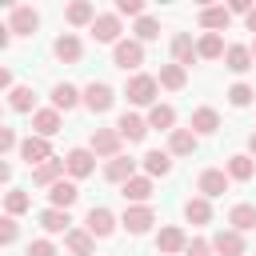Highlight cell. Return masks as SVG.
I'll list each match as a JSON object with an SVG mask.
<instances>
[{
  "label": "cell",
  "instance_id": "1",
  "mask_svg": "<svg viewBox=\"0 0 256 256\" xmlns=\"http://www.w3.org/2000/svg\"><path fill=\"white\" fill-rule=\"evenodd\" d=\"M156 88H160V80H156V76L136 72V76L128 80V88H124V96H128L132 104H140V108H144V104L152 108V104H156Z\"/></svg>",
  "mask_w": 256,
  "mask_h": 256
},
{
  "label": "cell",
  "instance_id": "2",
  "mask_svg": "<svg viewBox=\"0 0 256 256\" xmlns=\"http://www.w3.org/2000/svg\"><path fill=\"white\" fill-rule=\"evenodd\" d=\"M80 104L88 108V112H108L112 104H116V92H112V84H104V80H92L84 92H80Z\"/></svg>",
  "mask_w": 256,
  "mask_h": 256
},
{
  "label": "cell",
  "instance_id": "3",
  "mask_svg": "<svg viewBox=\"0 0 256 256\" xmlns=\"http://www.w3.org/2000/svg\"><path fill=\"white\" fill-rule=\"evenodd\" d=\"M152 224H156V212H152L148 204H128V208H124V216H120V228H124V232H132V236H144Z\"/></svg>",
  "mask_w": 256,
  "mask_h": 256
},
{
  "label": "cell",
  "instance_id": "4",
  "mask_svg": "<svg viewBox=\"0 0 256 256\" xmlns=\"http://www.w3.org/2000/svg\"><path fill=\"white\" fill-rule=\"evenodd\" d=\"M112 64L136 76V68L144 64V44H140V40H120V44L112 48Z\"/></svg>",
  "mask_w": 256,
  "mask_h": 256
},
{
  "label": "cell",
  "instance_id": "5",
  "mask_svg": "<svg viewBox=\"0 0 256 256\" xmlns=\"http://www.w3.org/2000/svg\"><path fill=\"white\" fill-rule=\"evenodd\" d=\"M36 28H40V12L28 8V4H16L12 16H8V32L12 36H36Z\"/></svg>",
  "mask_w": 256,
  "mask_h": 256
},
{
  "label": "cell",
  "instance_id": "6",
  "mask_svg": "<svg viewBox=\"0 0 256 256\" xmlns=\"http://www.w3.org/2000/svg\"><path fill=\"white\" fill-rule=\"evenodd\" d=\"M120 32H124V28H120V16H116V12H100V16L92 20V40H96V44H112V48H116V44H120Z\"/></svg>",
  "mask_w": 256,
  "mask_h": 256
},
{
  "label": "cell",
  "instance_id": "7",
  "mask_svg": "<svg viewBox=\"0 0 256 256\" xmlns=\"http://www.w3.org/2000/svg\"><path fill=\"white\" fill-rule=\"evenodd\" d=\"M20 160H24L28 168H40V164L52 160V144H48L44 136H24V140H20Z\"/></svg>",
  "mask_w": 256,
  "mask_h": 256
},
{
  "label": "cell",
  "instance_id": "8",
  "mask_svg": "<svg viewBox=\"0 0 256 256\" xmlns=\"http://www.w3.org/2000/svg\"><path fill=\"white\" fill-rule=\"evenodd\" d=\"M116 216L108 212V208H88V216H84V232L92 236V240H104V236H112L116 232Z\"/></svg>",
  "mask_w": 256,
  "mask_h": 256
},
{
  "label": "cell",
  "instance_id": "9",
  "mask_svg": "<svg viewBox=\"0 0 256 256\" xmlns=\"http://www.w3.org/2000/svg\"><path fill=\"white\" fill-rule=\"evenodd\" d=\"M88 148H92V156H108V160H116V156H120V132H116V128H92Z\"/></svg>",
  "mask_w": 256,
  "mask_h": 256
},
{
  "label": "cell",
  "instance_id": "10",
  "mask_svg": "<svg viewBox=\"0 0 256 256\" xmlns=\"http://www.w3.org/2000/svg\"><path fill=\"white\" fill-rule=\"evenodd\" d=\"M64 172L76 176V180L92 176V172H96V156H92V148H72V152L64 156Z\"/></svg>",
  "mask_w": 256,
  "mask_h": 256
},
{
  "label": "cell",
  "instance_id": "11",
  "mask_svg": "<svg viewBox=\"0 0 256 256\" xmlns=\"http://www.w3.org/2000/svg\"><path fill=\"white\" fill-rule=\"evenodd\" d=\"M196 188H200V196H204V200L224 196V192H228V172H224V168H204V172H200V180H196Z\"/></svg>",
  "mask_w": 256,
  "mask_h": 256
},
{
  "label": "cell",
  "instance_id": "12",
  "mask_svg": "<svg viewBox=\"0 0 256 256\" xmlns=\"http://www.w3.org/2000/svg\"><path fill=\"white\" fill-rule=\"evenodd\" d=\"M184 244H188V236L176 224H168V228L156 232V256H176V252H184Z\"/></svg>",
  "mask_w": 256,
  "mask_h": 256
},
{
  "label": "cell",
  "instance_id": "13",
  "mask_svg": "<svg viewBox=\"0 0 256 256\" xmlns=\"http://www.w3.org/2000/svg\"><path fill=\"white\" fill-rule=\"evenodd\" d=\"M116 132H120V140L140 144V140L148 136V120H144V116H136V112H124V116L116 120Z\"/></svg>",
  "mask_w": 256,
  "mask_h": 256
},
{
  "label": "cell",
  "instance_id": "14",
  "mask_svg": "<svg viewBox=\"0 0 256 256\" xmlns=\"http://www.w3.org/2000/svg\"><path fill=\"white\" fill-rule=\"evenodd\" d=\"M212 252L216 256H244V236L236 228H220L212 236Z\"/></svg>",
  "mask_w": 256,
  "mask_h": 256
},
{
  "label": "cell",
  "instance_id": "15",
  "mask_svg": "<svg viewBox=\"0 0 256 256\" xmlns=\"http://www.w3.org/2000/svg\"><path fill=\"white\" fill-rule=\"evenodd\" d=\"M228 24H232V12L224 4H204L200 8V28L204 32H224Z\"/></svg>",
  "mask_w": 256,
  "mask_h": 256
},
{
  "label": "cell",
  "instance_id": "16",
  "mask_svg": "<svg viewBox=\"0 0 256 256\" xmlns=\"http://www.w3.org/2000/svg\"><path fill=\"white\" fill-rule=\"evenodd\" d=\"M52 52H56V60H64V64H76V60L84 56V44H80L76 32H60L56 44H52Z\"/></svg>",
  "mask_w": 256,
  "mask_h": 256
},
{
  "label": "cell",
  "instance_id": "17",
  "mask_svg": "<svg viewBox=\"0 0 256 256\" xmlns=\"http://www.w3.org/2000/svg\"><path fill=\"white\" fill-rule=\"evenodd\" d=\"M196 144H200V136L192 128H172L168 132V156H192Z\"/></svg>",
  "mask_w": 256,
  "mask_h": 256
},
{
  "label": "cell",
  "instance_id": "18",
  "mask_svg": "<svg viewBox=\"0 0 256 256\" xmlns=\"http://www.w3.org/2000/svg\"><path fill=\"white\" fill-rule=\"evenodd\" d=\"M56 132H60V112H56V108H36V112H32V136H44V140H48V136H56Z\"/></svg>",
  "mask_w": 256,
  "mask_h": 256
},
{
  "label": "cell",
  "instance_id": "19",
  "mask_svg": "<svg viewBox=\"0 0 256 256\" xmlns=\"http://www.w3.org/2000/svg\"><path fill=\"white\" fill-rule=\"evenodd\" d=\"M36 220H40V228H44L48 236H60V232H72V216H68L64 208H44V212H40Z\"/></svg>",
  "mask_w": 256,
  "mask_h": 256
},
{
  "label": "cell",
  "instance_id": "20",
  "mask_svg": "<svg viewBox=\"0 0 256 256\" xmlns=\"http://www.w3.org/2000/svg\"><path fill=\"white\" fill-rule=\"evenodd\" d=\"M224 68L236 72V76L248 72V68H252V48H248V44H228V48H224Z\"/></svg>",
  "mask_w": 256,
  "mask_h": 256
},
{
  "label": "cell",
  "instance_id": "21",
  "mask_svg": "<svg viewBox=\"0 0 256 256\" xmlns=\"http://www.w3.org/2000/svg\"><path fill=\"white\" fill-rule=\"evenodd\" d=\"M132 176H136V160L132 156H116V160L104 164V180H112V184H128Z\"/></svg>",
  "mask_w": 256,
  "mask_h": 256
},
{
  "label": "cell",
  "instance_id": "22",
  "mask_svg": "<svg viewBox=\"0 0 256 256\" xmlns=\"http://www.w3.org/2000/svg\"><path fill=\"white\" fill-rule=\"evenodd\" d=\"M120 196H124L128 204H148V200H152V180H148V176H132L128 184H120Z\"/></svg>",
  "mask_w": 256,
  "mask_h": 256
},
{
  "label": "cell",
  "instance_id": "23",
  "mask_svg": "<svg viewBox=\"0 0 256 256\" xmlns=\"http://www.w3.org/2000/svg\"><path fill=\"white\" fill-rule=\"evenodd\" d=\"M48 200H52V208H64V212H68V208L80 200V188H76L72 180H56V184L48 188Z\"/></svg>",
  "mask_w": 256,
  "mask_h": 256
},
{
  "label": "cell",
  "instance_id": "24",
  "mask_svg": "<svg viewBox=\"0 0 256 256\" xmlns=\"http://www.w3.org/2000/svg\"><path fill=\"white\" fill-rule=\"evenodd\" d=\"M192 60H200V56H196V44H192V36H188V32H176V36H172V64L188 68Z\"/></svg>",
  "mask_w": 256,
  "mask_h": 256
},
{
  "label": "cell",
  "instance_id": "25",
  "mask_svg": "<svg viewBox=\"0 0 256 256\" xmlns=\"http://www.w3.org/2000/svg\"><path fill=\"white\" fill-rule=\"evenodd\" d=\"M188 128H192L196 136H212V132L220 128V112H216V108H196L192 120H188Z\"/></svg>",
  "mask_w": 256,
  "mask_h": 256
},
{
  "label": "cell",
  "instance_id": "26",
  "mask_svg": "<svg viewBox=\"0 0 256 256\" xmlns=\"http://www.w3.org/2000/svg\"><path fill=\"white\" fill-rule=\"evenodd\" d=\"M224 172H228V180H252L256 176V160L248 152H236V156H228Z\"/></svg>",
  "mask_w": 256,
  "mask_h": 256
},
{
  "label": "cell",
  "instance_id": "27",
  "mask_svg": "<svg viewBox=\"0 0 256 256\" xmlns=\"http://www.w3.org/2000/svg\"><path fill=\"white\" fill-rule=\"evenodd\" d=\"M196 56L200 60H224V36L220 32H204L196 40Z\"/></svg>",
  "mask_w": 256,
  "mask_h": 256
},
{
  "label": "cell",
  "instance_id": "28",
  "mask_svg": "<svg viewBox=\"0 0 256 256\" xmlns=\"http://www.w3.org/2000/svg\"><path fill=\"white\" fill-rule=\"evenodd\" d=\"M76 104H80V88H72V84H64V80L52 84V108H56V112H72Z\"/></svg>",
  "mask_w": 256,
  "mask_h": 256
},
{
  "label": "cell",
  "instance_id": "29",
  "mask_svg": "<svg viewBox=\"0 0 256 256\" xmlns=\"http://www.w3.org/2000/svg\"><path fill=\"white\" fill-rule=\"evenodd\" d=\"M140 164H144V176H148V180H152V176H168V172H172V156H168V152H160V148L144 152V160H140Z\"/></svg>",
  "mask_w": 256,
  "mask_h": 256
},
{
  "label": "cell",
  "instance_id": "30",
  "mask_svg": "<svg viewBox=\"0 0 256 256\" xmlns=\"http://www.w3.org/2000/svg\"><path fill=\"white\" fill-rule=\"evenodd\" d=\"M64 244H68V252H72V256H96V244H92V236H88L84 228L64 232Z\"/></svg>",
  "mask_w": 256,
  "mask_h": 256
},
{
  "label": "cell",
  "instance_id": "31",
  "mask_svg": "<svg viewBox=\"0 0 256 256\" xmlns=\"http://www.w3.org/2000/svg\"><path fill=\"white\" fill-rule=\"evenodd\" d=\"M228 224L244 236V232H252L256 228V204H236L232 212H228Z\"/></svg>",
  "mask_w": 256,
  "mask_h": 256
},
{
  "label": "cell",
  "instance_id": "32",
  "mask_svg": "<svg viewBox=\"0 0 256 256\" xmlns=\"http://www.w3.org/2000/svg\"><path fill=\"white\" fill-rule=\"evenodd\" d=\"M172 124H176V108H172V104H152V108H148V128L172 132Z\"/></svg>",
  "mask_w": 256,
  "mask_h": 256
},
{
  "label": "cell",
  "instance_id": "33",
  "mask_svg": "<svg viewBox=\"0 0 256 256\" xmlns=\"http://www.w3.org/2000/svg\"><path fill=\"white\" fill-rule=\"evenodd\" d=\"M64 176V160H48V164H40V168H32V184H44V188H52L56 180Z\"/></svg>",
  "mask_w": 256,
  "mask_h": 256
},
{
  "label": "cell",
  "instance_id": "34",
  "mask_svg": "<svg viewBox=\"0 0 256 256\" xmlns=\"http://www.w3.org/2000/svg\"><path fill=\"white\" fill-rule=\"evenodd\" d=\"M184 220H188V224H208V220H212V204H208L204 196L184 200Z\"/></svg>",
  "mask_w": 256,
  "mask_h": 256
},
{
  "label": "cell",
  "instance_id": "35",
  "mask_svg": "<svg viewBox=\"0 0 256 256\" xmlns=\"http://www.w3.org/2000/svg\"><path fill=\"white\" fill-rule=\"evenodd\" d=\"M188 84V72L180 68V64H160V88H168V92H180Z\"/></svg>",
  "mask_w": 256,
  "mask_h": 256
},
{
  "label": "cell",
  "instance_id": "36",
  "mask_svg": "<svg viewBox=\"0 0 256 256\" xmlns=\"http://www.w3.org/2000/svg\"><path fill=\"white\" fill-rule=\"evenodd\" d=\"M32 208V196L24 192V188H12V192H4V212L8 216H24Z\"/></svg>",
  "mask_w": 256,
  "mask_h": 256
},
{
  "label": "cell",
  "instance_id": "37",
  "mask_svg": "<svg viewBox=\"0 0 256 256\" xmlns=\"http://www.w3.org/2000/svg\"><path fill=\"white\" fill-rule=\"evenodd\" d=\"M64 20H68V24H76V28H80V24H92V20H96V8H92L88 0H76V4H68Z\"/></svg>",
  "mask_w": 256,
  "mask_h": 256
},
{
  "label": "cell",
  "instance_id": "38",
  "mask_svg": "<svg viewBox=\"0 0 256 256\" xmlns=\"http://www.w3.org/2000/svg\"><path fill=\"white\" fill-rule=\"evenodd\" d=\"M8 104H12V112H32V104H36V92H32L28 84H16V88L8 92Z\"/></svg>",
  "mask_w": 256,
  "mask_h": 256
},
{
  "label": "cell",
  "instance_id": "39",
  "mask_svg": "<svg viewBox=\"0 0 256 256\" xmlns=\"http://www.w3.org/2000/svg\"><path fill=\"white\" fill-rule=\"evenodd\" d=\"M156 36H160V20L140 16V20H136V40H140V44H148V40H156Z\"/></svg>",
  "mask_w": 256,
  "mask_h": 256
},
{
  "label": "cell",
  "instance_id": "40",
  "mask_svg": "<svg viewBox=\"0 0 256 256\" xmlns=\"http://www.w3.org/2000/svg\"><path fill=\"white\" fill-rule=\"evenodd\" d=\"M252 96H256V92H252L248 84H232V88H228V104H232V108H248Z\"/></svg>",
  "mask_w": 256,
  "mask_h": 256
},
{
  "label": "cell",
  "instance_id": "41",
  "mask_svg": "<svg viewBox=\"0 0 256 256\" xmlns=\"http://www.w3.org/2000/svg\"><path fill=\"white\" fill-rule=\"evenodd\" d=\"M16 236H20V224H16V216H0V248L16 244Z\"/></svg>",
  "mask_w": 256,
  "mask_h": 256
},
{
  "label": "cell",
  "instance_id": "42",
  "mask_svg": "<svg viewBox=\"0 0 256 256\" xmlns=\"http://www.w3.org/2000/svg\"><path fill=\"white\" fill-rule=\"evenodd\" d=\"M116 16H136L140 20L144 16V4L140 0H116Z\"/></svg>",
  "mask_w": 256,
  "mask_h": 256
},
{
  "label": "cell",
  "instance_id": "43",
  "mask_svg": "<svg viewBox=\"0 0 256 256\" xmlns=\"http://www.w3.org/2000/svg\"><path fill=\"white\" fill-rule=\"evenodd\" d=\"M184 256H212V240H200V236L188 240L184 244Z\"/></svg>",
  "mask_w": 256,
  "mask_h": 256
},
{
  "label": "cell",
  "instance_id": "44",
  "mask_svg": "<svg viewBox=\"0 0 256 256\" xmlns=\"http://www.w3.org/2000/svg\"><path fill=\"white\" fill-rule=\"evenodd\" d=\"M24 256H56V248H52V240H32Z\"/></svg>",
  "mask_w": 256,
  "mask_h": 256
},
{
  "label": "cell",
  "instance_id": "45",
  "mask_svg": "<svg viewBox=\"0 0 256 256\" xmlns=\"http://www.w3.org/2000/svg\"><path fill=\"white\" fill-rule=\"evenodd\" d=\"M12 148H20V140H16V132H12V128H4V124H0V156H4V152H12Z\"/></svg>",
  "mask_w": 256,
  "mask_h": 256
},
{
  "label": "cell",
  "instance_id": "46",
  "mask_svg": "<svg viewBox=\"0 0 256 256\" xmlns=\"http://www.w3.org/2000/svg\"><path fill=\"white\" fill-rule=\"evenodd\" d=\"M228 12H232V16H248V12H252V0H232Z\"/></svg>",
  "mask_w": 256,
  "mask_h": 256
},
{
  "label": "cell",
  "instance_id": "47",
  "mask_svg": "<svg viewBox=\"0 0 256 256\" xmlns=\"http://www.w3.org/2000/svg\"><path fill=\"white\" fill-rule=\"evenodd\" d=\"M12 88H16V84H12V72L0 68V92H12Z\"/></svg>",
  "mask_w": 256,
  "mask_h": 256
},
{
  "label": "cell",
  "instance_id": "48",
  "mask_svg": "<svg viewBox=\"0 0 256 256\" xmlns=\"http://www.w3.org/2000/svg\"><path fill=\"white\" fill-rule=\"evenodd\" d=\"M8 180H12V164L0 156V184H8Z\"/></svg>",
  "mask_w": 256,
  "mask_h": 256
},
{
  "label": "cell",
  "instance_id": "49",
  "mask_svg": "<svg viewBox=\"0 0 256 256\" xmlns=\"http://www.w3.org/2000/svg\"><path fill=\"white\" fill-rule=\"evenodd\" d=\"M12 44V32H8V24H0V52Z\"/></svg>",
  "mask_w": 256,
  "mask_h": 256
},
{
  "label": "cell",
  "instance_id": "50",
  "mask_svg": "<svg viewBox=\"0 0 256 256\" xmlns=\"http://www.w3.org/2000/svg\"><path fill=\"white\" fill-rule=\"evenodd\" d=\"M248 32H256V4H252V12H248Z\"/></svg>",
  "mask_w": 256,
  "mask_h": 256
},
{
  "label": "cell",
  "instance_id": "51",
  "mask_svg": "<svg viewBox=\"0 0 256 256\" xmlns=\"http://www.w3.org/2000/svg\"><path fill=\"white\" fill-rule=\"evenodd\" d=\"M248 152H252V156H256V132H252V136H248Z\"/></svg>",
  "mask_w": 256,
  "mask_h": 256
},
{
  "label": "cell",
  "instance_id": "52",
  "mask_svg": "<svg viewBox=\"0 0 256 256\" xmlns=\"http://www.w3.org/2000/svg\"><path fill=\"white\" fill-rule=\"evenodd\" d=\"M252 60H256V40H252Z\"/></svg>",
  "mask_w": 256,
  "mask_h": 256
}]
</instances>
